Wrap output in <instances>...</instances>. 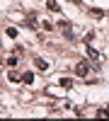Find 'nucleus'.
Listing matches in <instances>:
<instances>
[{
  "mask_svg": "<svg viewBox=\"0 0 109 121\" xmlns=\"http://www.w3.org/2000/svg\"><path fill=\"white\" fill-rule=\"evenodd\" d=\"M87 73H90V65H87L85 60H80V63L75 65V75H78V78H85Z\"/></svg>",
  "mask_w": 109,
  "mask_h": 121,
  "instance_id": "nucleus-1",
  "label": "nucleus"
},
{
  "mask_svg": "<svg viewBox=\"0 0 109 121\" xmlns=\"http://www.w3.org/2000/svg\"><path fill=\"white\" fill-rule=\"evenodd\" d=\"M61 87L70 90V87H73V80H70V78H63V80H61Z\"/></svg>",
  "mask_w": 109,
  "mask_h": 121,
  "instance_id": "nucleus-5",
  "label": "nucleus"
},
{
  "mask_svg": "<svg viewBox=\"0 0 109 121\" xmlns=\"http://www.w3.org/2000/svg\"><path fill=\"white\" fill-rule=\"evenodd\" d=\"M22 82H24V85H32V82H34V75H32V73H24V80H22Z\"/></svg>",
  "mask_w": 109,
  "mask_h": 121,
  "instance_id": "nucleus-8",
  "label": "nucleus"
},
{
  "mask_svg": "<svg viewBox=\"0 0 109 121\" xmlns=\"http://www.w3.org/2000/svg\"><path fill=\"white\" fill-rule=\"evenodd\" d=\"M27 24H29V27H36V15H34V12L27 15Z\"/></svg>",
  "mask_w": 109,
  "mask_h": 121,
  "instance_id": "nucleus-7",
  "label": "nucleus"
},
{
  "mask_svg": "<svg viewBox=\"0 0 109 121\" xmlns=\"http://www.w3.org/2000/svg\"><path fill=\"white\" fill-rule=\"evenodd\" d=\"M7 65L15 68V65H17V56H10V58H7Z\"/></svg>",
  "mask_w": 109,
  "mask_h": 121,
  "instance_id": "nucleus-10",
  "label": "nucleus"
},
{
  "mask_svg": "<svg viewBox=\"0 0 109 121\" xmlns=\"http://www.w3.org/2000/svg\"><path fill=\"white\" fill-rule=\"evenodd\" d=\"M87 56H90V58L95 60V63H100V58H102V56H100V53H97V51H95V48H92V46H87Z\"/></svg>",
  "mask_w": 109,
  "mask_h": 121,
  "instance_id": "nucleus-4",
  "label": "nucleus"
},
{
  "mask_svg": "<svg viewBox=\"0 0 109 121\" xmlns=\"http://www.w3.org/2000/svg\"><path fill=\"white\" fill-rule=\"evenodd\" d=\"M5 34H7L10 39H15V36H17V29H12V27H10V29H7V32H5Z\"/></svg>",
  "mask_w": 109,
  "mask_h": 121,
  "instance_id": "nucleus-11",
  "label": "nucleus"
},
{
  "mask_svg": "<svg viewBox=\"0 0 109 121\" xmlns=\"http://www.w3.org/2000/svg\"><path fill=\"white\" fill-rule=\"evenodd\" d=\"M46 7H48V10H53V12H58V5H56V0H48V3H46Z\"/></svg>",
  "mask_w": 109,
  "mask_h": 121,
  "instance_id": "nucleus-9",
  "label": "nucleus"
},
{
  "mask_svg": "<svg viewBox=\"0 0 109 121\" xmlns=\"http://www.w3.org/2000/svg\"><path fill=\"white\" fill-rule=\"evenodd\" d=\"M90 15H92L95 19H102V15H104V12H102V10H97V7H92V10H90Z\"/></svg>",
  "mask_w": 109,
  "mask_h": 121,
  "instance_id": "nucleus-6",
  "label": "nucleus"
},
{
  "mask_svg": "<svg viewBox=\"0 0 109 121\" xmlns=\"http://www.w3.org/2000/svg\"><path fill=\"white\" fill-rule=\"evenodd\" d=\"M7 80H10V82H22V80H24V75H19L17 70H12V73L7 75Z\"/></svg>",
  "mask_w": 109,
  "mask_h": 121,
  "instance_id": "nucleus-2",
  "label": "nucleus"
},
{
  "mask_svg": "<svg viewBox=\"0 0 109 121\" xmlns=\"http://www.w3.org/2000/svg\"><path fill=\"white\" fill-rule=\"evenodd\" d=\"M34 65H36L39 70H48V60H44V58H34Z\"/></svg>",
  "mask_w": 109,
  "mask_h": 121,
  "instance_id": "nucleus-3",
  "label": "nucleus"
}]
</instances>
